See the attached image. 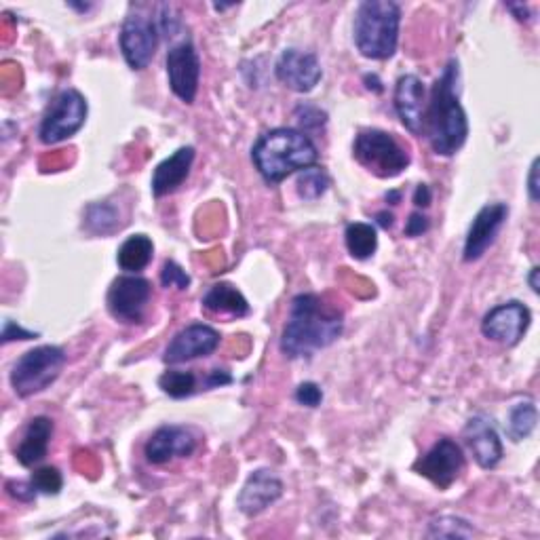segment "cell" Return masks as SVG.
Instances as JSON below:
<instances>
[{
  "label": "cell",
  "instance_id": "obj_1",
  "mask_svg": "<svg viewBox=\"0 0 540 540\" xmlns=\"http://www.w3.org/2000/svg\"><path fill=\"white\" fill-rule=\"evenodd\" d=\"M344 332V317L338 308L325 304L317 294H298L281 334V351L289 359L313 357L327 349Z\"/></svg>",
  "mask_w": 540,
  "mask_h": 540
},
{
  "label": "cell",
  "instance_id": "obj_2",
  "mask_svg": "<svg viewBox=\"0 0 540 540\" xmlns=\"http://www.w3.org/2000/svg\"><path fill=\"white\" fill-rule=\"evenodd\" d=\"M458 79V62L450 60L435 81L427 110H424L422 135H427L433 152L441 154V157L456 154L465 146L469 135L467 112L458 100Z\"/></svg>",
  "mask_w": 540,
  "mask_h": 540
},
{
  "label": "cell",
  "instance_id": "obj_3",
  "mask_svg": "<svg viewBox=\"0 0 540 540\" xmlns=\"http://www.w3.org/2000/svg\"><path fill=\"white\" fill-rule=\"evenodd\" d=\"M252 159L266 182L279 184L292 173L313 167L319 161V150L304 131L281 127L260 135Z\"/></svg>",
  "mask_w": 540,
  "mask_h": 540
},
{
  "label": "cell",
  "instance_id": "obj_4",
  "mask_svg": "<svg viewBox=\"0 0 540 540\" xmlns=\"http://www.w3.org/2000/svg\"><path fill=\"white\" fill-rule=\"evenodd\" d=\"M401 9L393 0H365L355 13V45L368 60H389L399 43Z\"/></svg>",
  "mask_w": 540,
  "mask_h": 540
},
{
  "label": "cell",
  "instance_id": "obj_5",
  "mask_svg": "<svg viewBox=\"0 0 540 540\" xmlns=\"http://www.w3.org/2000/svg\"><path fill=\"white\" fill-rule=\"evenodd\" d=\"M68 357L60 346L45 344L24 353L11 370V387L17 397L28 399L47 391L60 378Z\"/></svg>",
  "mask_w": 540,
  "mask_h": 540
},
{
  "label": "cell",
  "instance_id": "obj_6",
  "mask_svg": "<svg viewBox=\"0 0 540 540\" xmlns=\"http://www.w3.org/2000/svg\"><path fill=\"white\" fill-rule=\"evenodd\" d=\"M355 159L378 178H397L410 165V154L391 133L380 129L359 131L353 146Z\"/></svg>",
  "mask_w": 540,
  "mask_h": 540
},
{
  "label": "cell",
  "instance_id": "obj_7",
  "mask_svg": "<svg viewBox=\"0 0 540 540\" xmlns=\"http://www.w3.org/2000/svg\"><path fill=\"white\" fill-rule=\"evenodd\" d=\"M87 100L81 91L64 89L53 98L38 129L43 144H60L79 131L87 121Z\"/></svg>",
  "mask_w": 540,
  "mask_h": 540
},
{
  "label": "cell",
  "instance_id": "obj_8",
  "mask_svg": "<svg viewBox=\"0 0 540 540\" xmlns=\"http://www.w3.org/2000/svg\"><path fill=\"white\" fill-rule=\"evenodd\" d=\"M159 24L142 9L131 7L121 28V51L131 70H144L159 47Z\"/></svg>",
  "mask_w": 540,
  "mask_h": 540
},
{
  "label": "cell",
  "instance_id": "obj_9",
  "mask_svg": "<svg viewBox=\"0 0 540 540\" xmlns=\"http://www.w3.org/2000/svg\"><path fill=\"white\" fill-rule=\"evenodd\" d=\"M412 469L439 490H448L465 469V454L454 439L441 437L427 454L414 462Z\"/></svg>",
  "mask_w": 540,
  "mask_h": 540
},
{
  "label": "cell",
  "instance_id": "obj_10",
  "mask_svg": "<svg viewBox=\"0 0 540 540\" xmlns=\"http://www.w3.org/2000/svg\"><path fill=\"white\" fill-rule=\"evenodd\" d=\"M152 287L150 281L138 275H123L114 279L108 289V311L121 323H140L150 302Z\"/></svg>",
  "mask_w": 540,
  "mask_h": 540
},
{
  "label": "cell",
  "instance_id": "obj_11",
  "mask_svg": "<svg viewBox=\"0 0 540 540\" xmlns=\"http://www.w3.org/2000/svg\"><path fill=\"white\" fill-rule=\"evenodd\" d=\"M167 79L171 91L184 104H192L201 83V57L190 38H184L167 51Z\"/></svg>",
  "mask_w": 540,
  "mask_h": 540
},
{
  "label": "cell",
  "instance_id": "obj_12",
  "mask_svg": "<svg viewBox=\"0 0 540 540\" xmlns=\"http://www.w3.org/2000/svg\"><path fill=\"white\" fill-rule=\"evenodd\" d=\"M532 321L530 308L522 302L511 300L494 306L481 321V334L505 346H515L522 342Z\"/></svg>",
  "mask_w": 540,
  "mask_h": 540
},
{
  "label": "cell",
  "instance_id": "obj_13",
  "mask_svg": "<svg viewBox=\"0 0 540 540\" xmlns=\"http://www.w3.org/2000/svg\"><path fill=\"white\" fill-rule=\"evenodd\" d=\"M220 346V334L205 323H192L171 338L163 361L167 365H180L192 359H201L214 353Z\"/></svg>",
  "mask_w": 540,
  "mask_h": 540
},
{
  "label": "cell",
  "instance_id": "obj_14",
  "mask_svg": "<svg viewBox=\"0 0 540 540\" xmlns=\"http://www.w3.org/2000/svg\"><path fill=\"white\" fill-rule=\"evenodd\" d=\"M507 218H509L507 203H488L486 207L479 209V214L469 226V233L465 239V252H462L465 262H477L488 252L500 230H503Z\"/></svg>",
  "mask_w": 540,
  "mask_h": 540
},
{
  "label": "cell",
  "instance_id": "obj_15",
  "mask_svg": "<svg viewBox=\"0 0 540 540\" xmlns=\"http://www.w3.org/2000/svg\"><path fill=\"white\" fill-rule=\"evenodd\" d=\"M277 79L298 93H311L323 76L317 55L311 51L285 49L275 66Z\"/></svg>",
  "mask_w": 540,
  "mask_h": 540
},
{
  "label": "cell",
  "instance_id": "obj_16",
  "mask_svg": "<svg viewBox=\"0 0 540 540\" xmlns=\"http://www.w3.org/2000/svg\"><path fill=\"white\" fill-rule=\"evenodd\" d=\"M199 437L188 427H178V424H167L152 433L148 439L144 454L150 465H167L176 458H188L197 450Z\"/></svg>",
  "mask_w": 540,
  "mask_h": 540
},
{
  "label": "cell",
  "instance_id": "obj_17",
  "mask_svg": "<svg viewBox=\"0 0 540 540\" xmlns=\"http://www.w3.org/2000/svg\"><path fill=\"white\" fill-rule=\"evenodd\" d=\"M283 496V481L270 469H258L247 477L237 498V507L243 515L256 517Z\"/></svg>",
  "mask_w": 540,
  "mask_h": 540
},
{
  "label": "cell",
  "instance_id": "obj_18",
  "mask_svg": "<svg viewBox=\"0 0 540 540\" xmlns=\"http://www.w3.org/2000/svg\"><path fill=\"white\" fill-rule=\"evenodd\" d=\"M465 441L481 469H494L503 460V441L488 416L477 414L465 427Z\"/></svg>",
  "mask_w": 540,
  "mask_h": 540
},
{
  "label": "cell",
  "instance_id": "obj_19",
  "mask_svg": "<svg viewBox=\"0 0 540 540\" xmlns=\"http://www.w3.org/2000/svg\"><path fill=\"white\" fill-rule=\"evenodd\" d=\"M395 108L403 127L414 135H422L424 110H427V89L416 74H405L395 85Z\"/></svg>",
  "mask_w": 540,
  "mask_h": 540
},
{
  "label": "cell",
  "instance_id": "obj_20",
  "mask_svg": "<svg viewBox=\"0 0 540 540\" xmlns=\"http://www.w3.org/2000/svg\"><path fill=\"white\" fill-rule=\"evenodd\" d=\"M197 152L192 146H182L176 152L167 157L165 161H161L152 173V195L161 199L171 195V192H176L190 176L192 163H195Z\"/></svg>",
  "mask_w": 540,
  "mask_h": 540
},
{
  "label": "cell",
  "instance_id": "obj_21",
  "mask_svg": "<svg viewBox=\"0 0 540 540\" xmlns=\"http://www.w3.org/2000/svg\"><path fill=\"white\" fill-rule=\"evenodd\" d=\"M51 437H53V420L47 416L32 418L22 437V443H19L15 450L19 465L32 469L38 462H43L49 452Z\"/></svg>",
  "mask_w": 540,
  "mask_h": 540
},
{
  "label": "cell",
  "instance_id": "obj_22",
  "mask_svg": "<svg viewBox=\"0 0 540 540\" xmlns=\"http://www.w3.org/2000/svg\"><path fill=\"white\" fill-rule=\"evenodd\" d=\"M203 306L207 311L218 315H233V317L249 315V304L245 296L230 283L211 285L209 292L203 296Z\"/></svg>",
  "mask_w": 540,
  "mask_h": 540
},
{
  "label": "cell",
  "instance_id": "obj_23",
  "mask_svg": "<svg viewBox=\"0 0 540 540\" xmlns=\"http://www.w3.org/2000/svg\"><path fill=\"white\" fill-rule=\"evenodd\" d=\"M154 254L152 239L146 235H131L125 239V243L119 247L117 262L125 270V273H140L150 262Z\"/></svg>",
  "mask_w": 540,
  "mask_h": 540
},
{
  "label": "cell",
  "instance_id": "obj_24",
  "mask_svg": "<svg viewBox=\"0 0 540 540\" xmlns=\"http://www.w3.org/2000/svg\"><path fill=\"white\" fill-rule=\"evenodd\" d=\"M346 249L355 260H368L376 254L378 249V233L376 228L368 222H353L346 226L344 233Z\"/></svg>",
  "mask_w": 540,
  "mask_h": 540
},
{
  "label": "cell",
  "instance_id": "obj_25",
  "mask_svg": "<svg viewBox=\"0 0 540 540\" xmlns=\"http://www.w3.org/2000/svg\"><path fill=\"white\" fill-rule=\"evenodd\" d=\"M536 422H538V410L534 401L526 399V401L515 403L507 416V433L511 441L517 443V441L528 439L536 429Z\"/></svg>",
  "mask_w": 540,
  "mask_h": 540
},
{
  "label": "cell",
  "instance_id": "obj_26",
  "mask_svg": "<svg viewBox=\"0 0 540 540\" xmlns=\"http://www.w3.org/2000/svg\"><path fill=\"white\" fill-rule=\"evenodd\" d=\"M85 226L93 235H110L121 226L119 209L110 203H93L85 211Z\"/></svg>",
  "mask_w": 540,
  "mask_h": 540
},
{
  "label": "cell",
  "instance_id": "obj_27",
  "mask_svg": "<svg viewBox=\"0 0 540 540\" xmlns=\"http://www.w3.org/2000/svg\"><path fill=\"white\" fill-rule=\"evenodd\" d=\"M159 389L169 395L171 399H184L197 391V376L192 372L180 370H167L159 378Z\"/></svg>",
  "mask_w": 540,
  "mask_h": 540
},
{
  "label": "cell",
  "instance_id": "obj_28",
  "mask_svg": "<svg viewBox=\"0 0 540 540\" xmlns=\"http://www.w3.org/2000/svg\"><path fill=\"white\" fill-rule=\"evenodd\" d=\"M327 188H330V178L321 167H308L300 171L298 176V195L304 201H317L321 199Z\"/></svg>",
  "mask_w": 540,
  "mask_h": 540
},
{
  "label": "cell",
  "instance_id": "obj_29",
  "mask_svg": "<svg viewBox=\"0 0 540 540\" xmlns=\"http://www.w3.org/2000/svg\"><path fill=\"white\" fill-rule=\"evenodd\" d=\"M427 534L431 538H471L475 532L465 519L454 515H441L431 519Z\"/></svg>",
  "mask_w": 540,
  "mask_h": 540
},
{
  "label": "cell",
  "instance_id": "obj_30",
  "mask_svg": "<svg viewBox=\"0 0 540 540\" xmlns=\"http://www.w3.org/2000/svg\"><path fill=\"white\" fill-rule=\"evenodd\" d=\"M30 484L38 494H47V496H57L64 488V477L60 469L55 467H43L32 473Z\"/></svg>",
  "mask_w": 540,
  "mask_h": 540
},
{
  "label": "cell",
  "instance_id": "obj_31",
  "mask_svg": "<svg viewBox=\"0 0 540 540\" xmlns=\"http://www.w3.org/2000/svg\"><path fill=\"white\" fill-rule=\"evenodd\" d=\"M296 119H298L300 127L306 133V131H317V129H321L327 123V114L321 108L313 106V104H300L296 108Z\"/></svg>",
  "mask_w": 540,
  "mask_h": 540
},
{
  "label": "cell",
  "instance_id": "obj_32",
  "mask_svg": "<svg viewBox=\"0 0 540 540\" xmlns=\"http://www.w3.org/2000/svg\"><path fill=\"white\" fill-rule=\"evenodd\" d=\"M161 285L163 287H176V289H188L190 287V277L186 270L178 264V262H173V260H167L163 264V270H161Z\"/></svg>",
  "mask_w": 540,
  "mask_h": 540
},
{
  "label": "cell",
  "instance_id": "obj_33",
  "mask_svg": "<svg viewBox=\"0 0 540 540\" xmlns=\"http://www.w3.org/2000/svg\"><path fill=\"white\" fill-rule=\"evenodd\" d=\"M296 401L304 408H319L323 401V391L315 382H302L296 389Z\"/></svg>",
  "mask_w": 540,
  "mask_h": 540
},
{
  "label": "cell",
  "instance_id": "obj_34",
  "mask_svg": "<svg viewBox=\"0 0 540 540\" xmlns=\"http://www.w3.org/2000/svg\"><path fill=\"white\" fill-rule=\"evenodd\" d=\"M7 492L15 500H22V503H30V500H34L38 494L30 481L28 484H24V481H7Z\"/></svg>",
  "mask_w": 540,
  "mask_h": 540
},
{
  "label": "cell",
  "instance_id": "obj_35",
  "mask_svg": "<svg viewBox=\"0 0 540 540\" xmlns=\"http://www.w3.org/2000/svg\"><path fill=\"white\" fill-rule=\"evenodd\" d=\"M429 230V218H424L418 211L410 216V220L405 222V235L408 237H420L422 233H427Z\"/></svg>",
  "mask_w": 540,
  "mask_h": 540
},
{
  "label": "cell",
  "instance_id": "obj_36",
  "mask_svg": "<svg viewBox=\"0 0 540 540\" xmlns=\"http://www.w3.org/2000/svg\"><path fill=\"white\" fill-rule=\"evenodd\" d=\"M38 334H32V332H26L22 330V327L15 325L11 319L5 321V330H3V342H11V340H32L36 338Z\"/></svg>",
  "mask_w": 540,
  "mask_h": 540
},
{
  "label": "cell",
  "instance_id": "obj_37",
  "mask_svg": "<svg viewBox=\"0 0 540 540\" xmlns=\"http://www.w3.org/2000/svg\"><path fill=\"white\" fill-rule=\"evenodd\" d=\"M230 382H233V376H230L228 372L214 370V372H209V376L205 380V387L207 389H218V387H224V384H230Z\"/></svg>",
  "mask_w": 540,
  "mask_h": 540
},
{
  "label": "cell",
  "instance_id": "obj_38",
  "mask_svg": "<svg viewBox=\"0 0 540 540\" xmlns=\"http://www.w3.org/2000/svg\"><path fill=\"white\" fill-rule=\"evenodd\" d=\"M538 165L540 161L534 159L530 167V176H528V195L532 203H538Z\"/></svg>",
  "mask_w": 540,
  "mask_h": 540
},
{
  "label": "cell",
  "instance_id": "obj_39",
  "mask_svg": "<svg viewBox=\"0 0 540 540\" xmlns=\"http://www.w3.org/2000/svg\"><path fill=\"white\" fill-rule=\"evenodd\" d=\"M431 201H433V192H431V188H429L427 184H420V186L416 188V192H414V203H416L418 207H429Z\"/></svg>",
  "mask_w": 540,
  "mask_h": 540
},
{
  "label": "cell",
  "instance_id": "obj_40",
  "mask_svg": "<svg viewBox=\"0 0 540 540\" xmlns=\"http://www.w3.org/2000/svg\"><path fill=\"white\" fill-rule=\"evenodd\" d=\"M507 9L515 13V17L519 19V22H528V19H530V17H528V15H530V13H528V7H524V5H507Z\"/></svg>",
  "mask_w": 540,
  "mask_h": 540
},
{
  "label": "cell",
  "instance_id": "obj_41",
  "mask_svg": "<svg viewBox=\"0 0 540 540\" xmlns=\"http://www.w3.org/2000/svg\"><path fill=\"white\" fill-rule=\"evenodd\" d=\"M376 218H378V224L382 228H393V224H395V216L389 214V211H380V214Z\"/></svg>",
  "mask_w": 540,
  "mask_h": 540
},
{
  "label": "cell",
  "instance_id": "obj_42",
  "mask_svg": "<svg viewBox=\"0 0 540 540\" xmlns=\"http://www.w3.org/2000/svg\"><path fill=\"white\" fill-rule=\"evenodd\" d=\"M538 273H540V268H538V266H534V268L530 270V275H528V283H530V287H532V292H534V294H538V292H540V285H538Z\"/></svg>",
  "mask_w": 540,
  "mask_h": 540
}]
</instances>
